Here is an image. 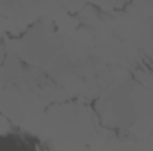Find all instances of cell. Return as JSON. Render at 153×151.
Instances as JSON below:
<instances>
[{
	"mask_svg": "<svg viewBox=\"0 0 153 151\" xmlns=\"http://www.w3.org/2000/svg\"><path fill=\"white\" fill-rule=\"evenodd\" d=\"M98 112L105 128H121L144 141L153 132V80H123L102 94Z\"/></svg>",
	"mask_w": 153,
	"mask_h": 151,
	"instance_id": "cell-1",
	"label": "cell"
},
{
	"mask_svg": "<svg viewBox=\"0 0 153 151\" xmlns=\"http://www.w3.org/2000/svg\"><path fill=\"white\" fill-rule=\"evenodd\" d=\"M103 126L84 101H61L46 109L38 137L48 151H91Z\"/></svg>",
	"mask_w": 153,
	"mask_h": 151,
	"instance_id": "cell-2",
	"label": "cell"
},
{
	"mask_svg": "<svg viewBox=\"0 0 153 151\" xmlns=\"http://www.w3.org/2000/svg\"><path fill=\"white\" fill-rule=\"evenodd\" d=\"M105 151H150L143 141H117L114 139Z\"/></svg>",
	"mask_w": 153,
	"mask_h": 151,
	"instance_id": "cell-3",
	"label": "cell"
},
{
	"mask_svg": "<svg viewBox=\"0 0 153 151\" xmlns=\"http://www.w3.org/2000/svg\"><path fill=\"white\" fill-rule=\"evenodd\" d=\"M11 132V121L0 112V135H5Z\"/></svg>",
	"mask_w": 153,
	"mask_h": 151,
	"instance_id": "cell-4",
	"label": "cell"
},
{
	"mask_svg": "<svg viewBox=\"0 0 153 151\" xmlns=\"http://www.w3.org/2000/svg\"><path fill=\"white\" fill-rule=\"evenodd\" d=\"M143 142L146 144V148H148L150 151H153V132L148 135V137H146V139H144V141H143Z\"/></svg>",
	"mask_w": 153,
	"mask_h": 151,
	"instance_id": "cell-5",
	"label": "cell"
}]
</instances>
